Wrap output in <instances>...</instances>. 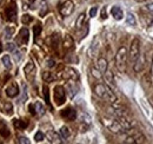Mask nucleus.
I'll return each mask as SVG.
<instances>
[{"instance_id": "a878e982", "label": "nucleus", "mask_w": 153, "mask_h": 144, "mask_svg": "<svg viewBox=\"0 0 153 144\" xmlns=\"http://www.w3.org/2000/svg\"><path fill=\"white\" fill-rule=\"evenodd\" d=\"M41 76H42V79H44L46 83H51V82H53V80L56 79V77L53 76V73L50 71H44Z\"/></svg>"}, {"instance_id": "b1692460", "label": "nucleus", "mask_w": 153, "mask_h": 144, "mask_svg": "<svg viewBox=\"0 0 153 144\" xmlns=\"http://www.w3.org/2000/svg\"><path fill=\"white\" fill-rule=\"evenodd\" d=\"M47 137H48V140H50L51 143H60L61 142L60 138H59V136H58V134H56L54 131H48L47 132Z\"/></svg>"}, {"instance_id": "c756f323", "label": "nucleus", "mask_w": 153, "mask_h": 144, "mask_svg": "<svg viewBox=\"0 0 153 144\" xmlns=\"http://www.w3.org/2000/svg\"><path fill=\"white\" fill-rule=\"evenodd\" d=\"M2 64H4V68L6 70H11L12 69V62H11V59H10V57L7 54L2 57Z\"/></svg>"}, {"instance_id": "58836bf2", "label": "nucleus", "mask_w": 153, "mask_h": 144, "mask_svg": "<svg viewBox=\"0 0 153 144\" xmlns=\"http://www.w3.org/2000/svg\"><path fill=\"white\" fill-rule=\"evenodd\" d=\"M34 140H36L37 142H41V141L44 140V134H42L41 131H38V132L36 134V136H34Z\"/></svg>"}, {"instance_id": "9b49d317", "label": "nucleus", "mask_w": 153, "mask_h": 144, "mask_svg": "<svg viewBox=\"0 0 153 144\" xmlns=\"http://www.w3.org/2000/svg\"><path fill=\"white\" fill-rule=\"evenodd\" d=\"M60 116L62 118H65L66 121H74L76 118V111L73 108L68 106V108L64 109L60 111Z\"/></svg>"}, {"instance_id": "864d4df0", "label": "nucleus", "mask_w": 153, "mask_h": 144, "mask_svg": "<svg viewBox=\"0 0 153 144\" xmlns=\"http://www.w3.org/2000/svg\"><path fill=\"white\" fill-rule=\"evenodd\" d=\"M1 1H2V0H0V4H1Z\"/></svg>"}, {"instance_id": "0eeeda50", "label": "nucleus", "mask_w": 153, "mask_h": 144, "mask_svg": "<svg viewBox=\"0 0 153 144\" xmlns=\"http://www.w3.org/2000/svg\"><path fill=\"white\" fill-rule=\"evenodd\" d=\"M59 78H62V79H66V80H76V82H78L79 74L72 68H65L62 71L59 72Z\"/></svg>"}, {"instance_id": "2eb2a0df", "label": "nucleus", "mask_w": 153, "mask_h": 144, "mask_svg": "<svg viewBox=\"0 0 153 144\" xmlns=\"http://www.w3.org/2000/svg\"><path fill=\"white\" fill-rule=\"evenodd\" d=\"M102 74H104V78H105V82L107 83V85H108L110 88H115L114 76H113L112 71H110V70L107 69Z\"/></svg>"}, {"instance_id": "09e8293b", "label": "nucleus", "mask_w": 153, "mask_h": 144, "mask_svg": "<svg viewBox=\"0 0 153 144\" xmlns=\"http://www.w3.org/2000/svg\"><path fill=\"white\" fill-rule=\"evenodd\" d=\"M2 52V44H1V39H0V53Z\"/></svg>"}, {"instance_id": "ddd939ff", "label": "nucleus", "mask_w": 153, "mask_h": 144, "mask_svg": "<svg viewBox=\"0 0 153 144\" xmlns=\"http://www.w3.org/2000/svg\"><path fill=\"white\" fill-rule=\"evenodd\" d=\"M28 34H30V33H28V30H27L26 27H22V28L20 30L17 41H18V43H21L22 45H26V44L28 43V39H30V36H28Z\"/></svg>"}, {"instance_id": "393cba45", "label": "nucleus", "mask_w": 153, "mask_h": 144, "mask_svg": "<svg viewBox=\"0 0 153 144\" xmlns=\"http://www.w3.org/2000/svg\"><path fill=\"white\" fill-rule=\"evenodd\" d=\"M2 112H4L5 115H7V116H11V115L13 113V105H12V103L6 102V103L4 104V106H2Z\"/></svg>"}, {"instance_id": "f03ea898", "label": "nucleus", "mask_w": 153, "mask_h": 144, "mask_svg": "<svg viewBox=\"0 0 153 144\" xmlns=\"http://www.w3.org/2000/svg\"><path fill=\"white\" fill-rule=\"evenodd\" d=\"M101 123L106 126L111 132H113V134H124L126 131L115 117L102 116L101 117Z\"/></svg>"}, {"instance_id": "423d86ee", "label": "nucleus", "mask_w": 153, "mask_h": 144, "mask_svg": "<svg viewBox=\"0 0 153 144\" xmlns=\"http://www.w3.org/2000/svg\"><path fill=\"white\" fill-rule=\"evenodd\" d=\"M130 62L133 63L138 59V57L140 56V40L138 38H135L131 43V47H130Z\"/></svg>"}, {"instance_id": "a18cd8bd", "label": "nucleus", "mask_w": 153, "mask_h": 144, "mask_svg": "<svg viewBox=\"0 0 153 144\" xmlns=\"http://www.w3.org/2000/svg\"><path fill=\"white\" fill-rule=\"evenodd\" d=\"M28 109H30V112H31L32 115H37V112H36V109H34V105H33V104H31V105L28 106Z\"/></svg>"}, {"instance_id": "9d476101", "label": "nucleus", "mask_w": 153, "mask_h": 144, "mask_svg": "<svg viewBox=\"0 0 153 144\" xmlns=\"http://www.w3.org/2000/svg\"><path fill=\"white\" fill-rule=\"evenodd\" d=\"M36 66H34V64L33 63H27L26 65H25V68H24V73H25V77H26V79L28 80V82H33L34 80V78H36Z\"/></svg>"}, {"instance_id": "5701e85b", "label": "nucleus", "mask_w": 153, "mask_h": 144, "mask_svg": "<svg viewBox=\"0 0 153 144\" xmlns=\"http://www.w3.org/2000/svg\"><path fill=\"white\" fill-rule=\"evenodd\" d=\"M13 124L17 129H25L28 125V121H26V119H14Z\"/></svg>"}, {"instance_id": "4be33fe9", "label": "nucleus", "mask_w": 153, "mask_h": 144, "mask_svg": "<svg viewBox=\"0 0 153 144\" xmlns=\"http://www.w3.org/2000/svg\"><path fill=\"white\" fill-rule=\"evenodd\" d=\"M0 136L4 138H7L10 136V130L2 121H0Z\"/></svg>"}, {"instance_id": "c03bdc74", "label": "nucleus", "mask_w": 153, "mask_h": 144, "mask_svg": "<svg viewBox=\"0 0 153 144\" xmlns=\"http://www.w3.org/2000/svg\"><path fill=\"white\" fill-rule=\"evenodd\" d=\"M13 53L16 56V58H17V60H20V58H21V53H20L18 50H14L13 51Z\"/></svg>"}, {"instance_id": "8fccbe9b", "label": "nucleus", "mask_w": 153, "mask_h": 144, "mask_svg": "<svg viewBox=\"0 0 153 144\" xmlns=\"http://www.w3.org/2000/svg\"><path fill=\"white\" fill-rule=\"evenodd\" d=\"M135 1H139V2H143V1H145V0H135Z\"/></svg>"}, {"instance_id": "7c9ffc66", "label": "nucleus", "mask_w": 153, "mask_h": 144, "mask_svg": "<svg viewBox=\"0 0 153 144\" xmlns=\"http://www.w3.org/2000/svg\"><path fill=\"white\" fill-rule=\"evenodd\" d=\"M60 135H61L62 138L67 140V138L71 136V130H70L67 126H61V129H60Z\"/></svg>"}, {"instance_id": "49530a36", "label": "nucleus", "mask_w": 153, "mask_h": 144, "mask_svg": "<svg viewBox=\"0 0 153 144\" xmlns=\"http://www.w3.org/2000/svg\"><path fill=\"white\" fill-rule=\"evenodd\" d=\"M101 18L102 19L107 18V16H106V7H102V10H101Z\"/></svg>"}, {"instance_id": "e433bc0d", "label": "nucleus", "mask_w": 153, "mask_h": 144, "mask_svg": "<svg viewBox=\"0 0 153 144\" xmlns=\"http://www.w3.org/2000/svg\"><path fill=\"white\" fill-rule=\"evenodd\" d=\"M41 25L40 24H37L36 26H33V33H34V37L37 38V37L40 36V33H41Z\"/></svg>"}, {"instance_id": "39448f33", "label": "nucleus", "mask_w": 153, "mask_h": 144, "mask_svg": "<svg viewBox=\"0 0 153 144\" xmlns=\"http://www.w3.org/2000/svg\"><path fill=\"white\" fill-rule=\"evenodd\" d=\"M53 98H54V103L56 105L60 106L66 102V91L61 85H57L53 90Z\"/></svg>"}, {"instance_id": "6e6552de", "label": "nucleus", "mask_w": 153, "mask_h": 144, "mask_svg": "<svg viewBox=\"0 0 153 144\" xmlns=\"http://www.w3.org/2000/svg\"><path fill=\"white\" fill-rule=\"evenodd\" d=\"M59 11H60V14H61L62 17H68V16H71V14L73 13V11H74V4H73L71 0H66V1L60 6Z\"/></svg>"}, {"instance_id": "f257e3e1", "label": "nucleus", "mask_w": 153, "mask_h": 144, "mask_svg": "<svg viewBox=\"0 0 153 144\" xmlns=\"http://www.w3.org/2000/svg\"><path fill=\"white\" fill-rule=\"evenodd\" d=\"M93 91H94V93H96L98 97H100L101 99H104L106 102H110L111 104L118 100L117 96L113 93V91L110 89V86H107V85L96 84L94 88H93Z\"/></svg>"}, {"instance_id": "7ed1b4c3", "label": "nucleus", "mask_w": 153, "mask_h": 144, "mask_svg": "<svg viewBox=\"0 0 153 144\" xmlns=\"http://www.w3.org/2000/svg\"><path fill=\"white\" fill-rule=\"evenodd\" d=\"M127 62V50L125 46H121L115 54V65L120 72H125Z\"/></svg>"}, {"instance_id": "72a5a7b5", "label": "nucleus", "mask_w": 153, "mask_h": 144, "mask_svg": "<svg viewBox=\"0 0 153 144\" xmlns=\"http://www.w3.org/2000/svg\"><path fill=\"white\" fill-rule=\"evenodd\" d=\"M91 73H92V76H93L96 79H101V78H102V73L99 71L98 69H96V68H92V69H91Z\"/></svg>"}, {"instance_id": "c9c22d12", "label": "nucleus", "mask_w": 153, "mask_h": 144, "mask_svg": "<svg viewBox=\"0 0 153 144\" xmlns=\"http://www.w3.org/2000/svg\"><path fill=\"white\" fill-rule=\"evenodd\" d=\"M32 20H33V18H32L30 14H24L22 18H21V22H22L24 25H27V24H30Z\"/></svg>"}, {"instance_id": "a19ab883", "label": "nucleus", "mask_w": 153, "mask_h": 144, "mask_svg": "<svg viewBox=\"0 0 153 144\" xmlns=\"http://www.w3.org/2000/svg\"><path fill=\"white\" fill-rule=\"evenodd\" d=\"M97 12H98V8L97 7H92L91 10H90V17H96V14H97Z\"/></svg>"}, {"instance_id": "473e14b6", "label": "nucleus", "mask_w": 153, "mask_h": 144, "mask_svg": "<svg viewBox=\"0 0 153 144\" xmlns=\"http://www.w3.org/2000/svg\"><path fill=\"white\" fill-rule=\"evenodd\" d=\"M126 22H127L128 25H131V26H134V25L137 24L135 17H134L132 13H127V16H126Z\"/></svg>"}, {"instance_id": "1a4fd4ad", "label": "nucleus", "mask_w": 153, "mask_h": 144, "mask_svg": "<svg viewBox=\"0 0 153 144\" xmlns=\"http://www.w3.org/2000/svg\"><path fill=\"white\" fill-rule=\"evenodd\" d=\"M5 17H6V20L7 21H16L17 19V6L14 2H11L6 10H5Z\"/></svg>"}, {"instance_id": "aec40b11", "label": "nucleus", "mask_w": 153, "mask_h": 144, "mask_svg": "<svg viewBox=\"0 0 153 144\" xmlns=\"http://www.w3.org/2000/svg\"><path fill=\"white\" fill-rule=\"evenodd\" d=\"M111 13H112V16H113V18H114L115 20H121L123 17H124L123 10H121L120 7H118V6H113V7H112Z\"/></svg>"}, {"instance_id": "4c0bfd02", "label": "nucleus", "mask_w": 153, "mask_h": 144, "mask_svg": "<svg viewBox=\"0 0 153 144\" xmlns=\"http://www.w3.org/2000/svg\"><path fill=\"white\" fill-rule=\"evenodd\" d=\"M46 66H47L48 69H52V68L56 66V62H54L52 58H48V59L46 60Z\"/></svg>"}, {"instance_id": "2f4dec72", "label": "nucleus", "mask_w": 153, "mask_h": 144, "mask_svg": "<svg viewBox=\"0 0 153 144\" xmlns=\"http://www.w3.org/2000/svg\"><path fill=\"white\" fill-rule=\"evenodd\" d=\"M34 109H36V112L39 113V115H44V113H45V106H44L42 103H40V102H36Z\"/></svg>"}, {"instance_id": "3c124183", "label": "nucleus", "mask_w": 153, "mask_h": 144, "mask_svg": "<svg viewBox=\"0 0 153 144\" xmlns=\"http://www.w3.org/2000/svg\"><path fill=\"white\" fill-rule=\"evenodd\" d=\"M28 1H30V2H34L36 0H28Z\"/></svg>"}, {"instance_id": "79ce46f5", "label": "nucleus", "mask_w": 153, "mask_h": 144, "mask_svg": "<svg viewBox=\"0 0 153 144\" xmlns=\"http://www.w3.org/2000/svg\"><path fill=\"white\" fill-rule=\"evenodd\" d=\"M18 142L19 143H25V144H30V141L26 138V137H19V140H18Z\"/></svg>"}, {"instance_id": "6ab92c4d", "label": "nucleus", "mask_w": 153, "mask_h": 144, "mask_svg": "<svg viewBox=\"0 0 153 144\" xmlns=\"http://www.w3.org/2000/svg\"><path fill=\"white\" fill-rule=\"evenodd\" d=\"M67 90H68V93H70V97L73 98L78 92V85H76V80H68L67 83Z\"/></svg>"}, {"instance_id": "f3484780", "label": "nucleus", "mask_w": 153, "mask_h": 144, "mask_svg": "<svg viewBox=\"0 0 153 144\" xmlns=\"http://www.w3.org/2000/svg\"><path fill=\"white\" fill-rule=\"evenodd\" d=\"M74 46V41H73V38L70 36V34H66L64 38V41H62V47L65 51H68V50H72Z\"/></svg>"}, {"instance_id": "dca6fc26", "label": "nucleus", "mask_w": 153, "mask_h": 144, "mask_svg": "<svg viewBox=\"0 0 153 144\" xmlns=\"http://www.w3.org/2000/svg\"><path fill=\"white\" fill-rule=\"evenodd\" d=\"M18 93H19V86H18V84L16 82L11 83L8 85V88L6 89V94L8 97H16V96H18Z\"/></svg>"}, {"instance_id": "bb28decb", "label": "nucleus", "mask_w": 153, "mask_h": 144, "mask_svg": "<svg viewBox=\"0 0 153 144\" xmlns=\"http://www.w3.org/2000/svg\"><path fill=\"white\" fill-rule=\"evenodd\" d=\"M40 12H39V14H40V17H45L46 16V13L48 12V6H47V2H46V0H41V2H40Z\"/></svg>"}, {"instance_id": "20e7f679", "label": "nucleus", "mask_w": 153, "mask_h": 144, "mask_svg": "<svg viewBox=\"0 0 153 144\" xmlns=\"http://www.w3.org/2000/svg\"><path fill=\"white\" fill-rule=\"evenodd\" d=\"M146 142V138L145 136L137 131V130H133L131 132H128L124 140V143H128V144H139V143H145Z\"/></svg>"}, {"instance_id": "412c9836", "label": "nucleus", "mask_w": 153, "mask_h": 144, "mask_svg": "<svg viewBox=\"0 0 153 144\" xmlns=\"http://www.w3.org/2000/svg\"><path fill=\"white\" fill-rule=\"evenodd\" d=\"M97 65H98V70L101 72V73H104V72L107 70V66H108V64H107V60L105 59V58H99L98 59V63H97Z\"/></svg>"}, {"instance_id": "4468645a", "label": "nucleus", "mask_w": 153, "mask_h": 144, "mask_svg": "<svg viewBox=\"0 0 153 144\" xmlns=\"http://www.w3.org/2000/svg\"><path fill=\"white\" fill-rule=\"evenodd\" d=\"M133 69L134 71L137 72V73H139V72H141L143 70H144V66H145V56H139L138 57V59L134 62L133 64Z\"/></svg>"}, {"instance_id": "603ef678", "label": "nucleus", "mask_w": 153, "mask_h": 144, "mask_svg": "<svg viewBox=\"0 0 153 144\" xmlns=\"http://www.w3.org/2000/svg\"><path fill=\"white\" fill-rule=\"evenodd\" d=\"M151 24H152V25H153V18H152V21H151Z\"/></svg>"}, {"instance_id": "f704fd0d", "label": "nucleus", "mask_w": 153, "mask_h": 144, "mask_svg": "<svg viewBox=\"0 0 153 144\" xmlns=\"http://www.w3.org/2000/svg\"><path fill=\"white\" fill-rule=\"evenodd\" d=\"M42 91H44V97H45L46 103H47L48 105H51V103H50V90H48V88L45 85V86L42 88Z\"/></svg>"}, {"instance_id": "a211bd4d", "label": "nucleus", "mask_w": 153, "mask_h": 144, "mask_svg": "<svg viewBox=\"0 0 153 144\" xmlns=\"http://www.w3.org/2000/svg\"><path fill=\"white\" fill-rule=\"evenodd\" d=\"M48 43H50L51 47H52L53 50H56V51H57L58 47H59V45H60V36H59L58 33L52 34V36L48 38Z\"/></svg>"}, {"instance_id": "cd10ccee", "label": "nucleus", "mask_w": 153, "mask_h": 144, "mask_svg": "<svg viewBox=\"0 0 153 144\" xmlns=\"http://www.w3.org/2000/svg\"><path fill=\"white\" fill-rule=\"evenodd\" d=\"M85 19H86V16H85V13H81L78 19H76V27L78 30H81L82 27H84V22H85Z\"/></svg>"}, {"instance_id": "ea45409f", "label": "nucleus", "mask_w": 153, "mask_h": 144, "mask_svg": "<svg viewBox=\"0 0 153 144\" xmlns=\"http://www.w3.org/2000/svg\"><path fill=\"white\" fill-rule=\"evenodd\" d=\"M6 50L13 52L14 50H17V46H16V44H13V43H8V44H6Z\"/></svg>"}, {"instance_id": "c85d7f7f", "label": "nucleus", "mask_w": 153, "mask_h": 144, "mask_svg": "<svg viewBox=\"0 0 153 144\" xmlns=\"http://www.w3.org/2000/svg\"><path fill=\"white\" fill-rule=\"evenodd\" d=\"M14 32H16V27H13V26H7V27L5 28V32H4L5 38H6V39H11L12 37L14 36Z\"/></svg>"}, {"instance_id": "37998d69", "label": "nucleus", "mask_w": 153, "mask_h": 144, "mask_svg": "<svg viewBox=\"0 0 153 144\" xmlns=\"http://www.w3.org/2000/svg\"><path fill=\"white\" fill-rule=\"evenodd\" d=\"M150 77H151V82L153 83V58L152 63H151V68H150Z\"/></svg>"}, {"instance_id": "f8f14e48", "label": "nucleus", "mask_w": 153, "mask_h": 144, "mask_svg": "<svg viewBox=\"0 0 153 144\" xmlns=\"http://www.w3.org/2000/svg\"><path fill=\"white\" fill-rule=\"evenodd\" d=\"M99 47H100V44H99V38L96 37L94 38V40L92 41V44H91V47H90V50H88V56L91 57V58H94L98 52H99Z\"/></svg>"}, {"instance_id": "de8ad7c7", "label": "nucleus", "mask_w": 153, "mask_h": 144, "mask_svg": "<svg viewBox=\"0 0 153 144\" xmlns=\"http://www.w3.org/2000/svg\"><path fill=\"white\" fill-rule=\"evenodd\" d=\"M146 8H147L149 11H151V12H153V2H149V4L146 5Z\"/></svg>"}]
</instances>
